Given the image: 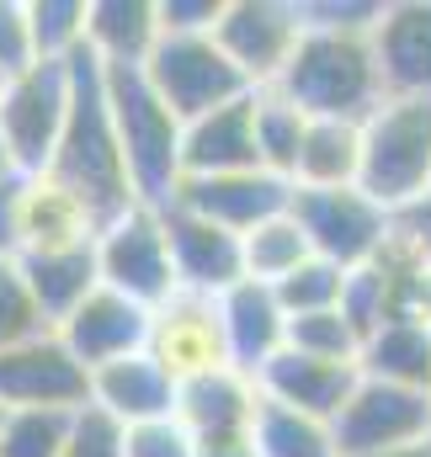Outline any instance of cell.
<instances>
[{"label": "cell", "mask_w": 431, "mask_h": 457, "mask_svg": "<svg viewBox=\"0 0 431 457\" xmlns=\"http://www.w3.org/2000/svg\"><path fill=\"white\" fill-rule=\"evenodd\" d=\"M256 410H261V388L240 367H218V372H203V378H192V383L176 388V420L192 436L250 431L256 426Z\"/></svg>", "instance_id": "44dd1931"}, {"label": "cell", "mask_w": 431, "mask_h": 457, "mask_svg": "<svg viewBox=\"0 0 431 457\" xmlns=\"http://www.w3.org/2000/svg\"><path fill=\"white\" fill-rule=\"evenodd\" d=\"M165 208H187L229 234H250L256 224L293 208V181L272 170H234V176H187Z\"/></svg>", "instance_id": "4fadbf2b"}, {"label": "cell", "mask_w": 431, "mask_h": 457, "mask_svg": "<svg viewBox=\"0 0 431 457\" xmlns=\"http://www.w3.org/2000/svg\"><path fill=\"white\" fill-rule=\"evenodd\" d=\"M288 351H304V356H320V361H351L357 367V330L346 325L341 309L330 314H304V320H288V336H283Z\"/></svg>", "instance_id": "836d02e7"}, {"label": "cell", "mask_w": 431, "mask_h": 457, "mask_svg": "<svg viewBox=\"0 0 431 457\" xmlns=\"http://www.w3.org/2000/svg\"><path fill=\"white\" fill-rule=\"evenodd\" d=\"M0 404L5 410H64L75 415L91 404V372L64 351V341L32 336V341L0 351Z\"/></svg>", "instance_id": "8fae6325"}, {"label": "cell", "mask_w": 431, "mask_h": 457, "mask_svg": "<svg viewBox=\"0 0 431 457\" xmlns=\"http://www.w3.org/2000/svg\"><path fill=\"white\" fill-rule=\"evenodd\" d=\"M0 91H5V75H0Z\"/></svg>", "instance_id": "f6af8a7d"}, {"label": "cell", "mask_w": 431, "mask_h": 457, "mask_svg": "<svg viewBox=\"0 0 431 457\" xmlns=\"http://www.w3.org/2000/svg\"><path fill=\"white\" fill-rule=\"evenodd\" d=\"M102 86H107V112L117 128V149H123L133 197L149 208H165L182 187V122L165 112V102L144 86L139 70L102 64Z\"/></svg>", "instance_id": "277c9868"}, {"label": "cell", "mask_w": 431, "mask_h": 457, "mask_svg": "<svg viewBox=\"0 0 431 457\" xmlns=\"http://www.w3.org/2000/svg\"><path fill=\"white\" fill-rule=\"evenodd\" d=\"M21 277L32 287V303L43 314V325L54 330L64 314H75L86 303V293H97V255L86 250H59V255H27Z\"/></svg>", "instance_id": "484cf974"}, {"label": "cell", "mask_w": 431, "mask_h": 457, "mask_svg": "<svg viewBox=\"0 0 431 457\" xmlns=\"http://www.w3.org/2000/svg\"><path fill=\"white\" fill-rule=\"evenodd\" d=\"M32 27H27V0H0V75H21L32 70Z\"/></svg>", "instance_id": "8d00e7d4"}, {"label": "cell", "mask_w": 431, "mask_h": 457, "mask_svg": "<svg viewBox=\"0 0 431 457\" xmlns=\"http://www.w3.org/2000/svg\"><path fill=\"white\" fill-rule=\"evenodd\" d=\"M299 228H304V239H309V250L330 261V266H341V271H357V266H368L378 250H384V239H389V224H394V213H384L362 187H335V192H293V208H288Z\"/></svg>", "instance_id": "9c48e42d"}, {"label": "cell", "mask_w": 431, "mask_h": 457, "mask_svg": "<svg viewBox=\"0 0 431 457\" xmlns=\"http://www.w3.org/2000/svg\"><path fill=\"white\" fill-rule=\"evenodd\" d=\"M149 314L155 309H144V303H133V298H123V293H112V287L97 282V293H86V303L75 314H64L54 325V336L64 341V351L86 372H97V367L139 356L149 345Z\"/></svg>", "instance_id": "5bb4252c"}, {"label": "cell", "mask_w": 431, "mask_h": 457, "mask_svg": "<svg viewBox=\"0 0 431 457\" xmlns=\"http://www.w3.org/2000/svg\"><path fill=\"white\" fill-rule=\"evenodd\" d=\"M70 436L64 410H11L0 426V457H59Z\"/></svg>", "instance_id": "1f68e13d"}, {"label": "cell", "mask_w": 431, "mask_h": 457, "mask_svg": "<svg viewBox=\"0 0 431 457\" xmlns=\"http://www.w3.org/2000/svg\"><path fill=\"white\" fill-rule=\"evenodd\" d=\"M165 219V245H171V266H176V287L182 293H208L218 298L224 287H234L240 271V234L208 224L187 208H160Z\"/></svg>", "instance_id": "ac0fdd59"}, {"label": "cell", "mask_w": 431, "mask_h": 457, "mask_svg": "<svg viewBox=\"0 0 431 457\" xmlns=\"http://www.w3.org/2000/svg\"><path fill=\"white\" fill-rule=\"evenodd\" d=\"M27 27L43 64H70L86 48V0H27Z\"/></svg>", "instance_id": "f546056e"}, {"label": "cell", "mask_w": 431, "mask_h": 457, "mask_svg": "<svg viewBox=\"0 0 431 457\" xmlns=\"http://www.w3.org/2000/svg\"><path fill=\"white\" fill-rule=\"evenodd\" d=\"M149 361L182 388L203 372L229 367L224 351V325H218V303L208 293H171L155 314H149Z\"/></svg>", "instance_id": "7c38bea8"}, {"label": "cell", "mask_w": 431, "mask_h": 457, "mask_svg": "<svg viewBox=\"0 0 431 457\" xmlns=\"http://www.w3.org/2000/svg\"><path fill=\"white\" fill-rule=\"evenodd\" d=\"M70 75H75V86H70V117H64V133H59V149H54L48 176L64 181L97 213V224H112L139 197L128 187V165H123L117 128H112V112H107L102 64L91 59V48H80L70 59Z\"/></svg>", "instance_id": "6da1fadb"}, {"label": "cell", "mask_w": 431, "mask_h": 457, "mask_svg": "<svg viewBox=\"0 0 431 457\" xmlns=\"http://www.w3.org/2000/svg\"><path fill=\"white\" fill-rule=\"evenodd\" d=\"M70 86H75L70 64H43V59L5 80L0 144H5L16 176H43L54 165V149H59V133L70 117Z\"/></svg>", "instance_id": "8992f818"}, {"label": "cell", "mask_w": 431, "mask_h": 457, "mask_svg": "<svg viewBox=\"0 0 431 457\" xmlns=\"http://www.w3.org/2000/svg\"><path fill=\"white\" fill-rule=\"evenodd\" d=\"M234 170H261V160H256V102L250 96L182 128V181L187 176H234Z\"/></svg>", "instance_id": "ffe728a7"}, {"label": "cell", "mask_w": 431, "mask_h": 457, "mask_svg": "<svg viewBox=\"0 0 431 457\" xmlns=\"http://www.w3.org/2000/svg\"><path fill=\"white\" fill-rule=\"evenodd\" d=\"M97 213L48 170L21 176V203H16V261L27 255H59V250H86L97 245Z\"/></svg>", "instance_id": "9a60e30c"}, {"label": "cell", "mask_w": 431, "mask_h": 457, "mask_svg": "<svg viewBox=\"0 0 431 457\" xmlns=\"http://www.w3.org/2000/svg\"><path fill=\"white\" fill-rule=\"evenodd\" d=\"M5 415H11V410H5V404H0V426H5Z\"/></svg>", "instance_id": "ee69618b"}, {"label": "cell", "mask_w": 431, "mask_h": 457, "mask_svg": "<svg viewBox=\"0 0 431 457\" xmlns=\"http://www.w3.org/2000/svg\"><path fill=\"white\" fill-rule=\"evenodd\" d=\"M309 255L315 250H309V239H304L293 213H277V219L256 224L250 234H240V271H245V282H261V287H277Z\"/></svg>", "instance_id": "4316f807"}, {"label": "cell", "mask_w": 431, "mask_h": 457, "mask_svg": "<svg viewBox=\"0 0 431 457\" xmlns=\"http://www.w3.org/2000/svg\"><path fill=\"white\" fill-rule=\"evenodd\" d=\"M91 404L112 415L117 426L160 420V415H176V383L149 361V351H139V356H123L91 372Z\"/></svg>", "instance_id": "7402d4cb"}, {"label": "cell", "mask_w": 431, "mask_h": 457, "mask_svg": "<svg viewBox=\"0 0 431 457\" xmlns=\"http://www.w3.org/2000/svg\"><path fill=\"white\" fill-rule=\"evenodd\" d=\"M16 203H21V176H0V255H16Z\"/></svg>", "instance_id": "ab89813d"}, {"label": "cell", "mask_w": 431, "mask_h": 457, "mask_svg": "<svg viewBox=\"0 0 431 457\" xmlns=\"http://www.w3.org/2000/svg\"><path fill=\"white\" fill-rule=\"evenodd\" d=\"M368 37H373L384 96H431V0L378 5Z\"/></svg>", "instance_id": "2e32d148"}, {"label": "cell", "mask_w": 431, "mask_h": 457, "mask_svg": "<svg viewBox=\"0 0 431 457\" xmlns=\"http://www.w3.org/2000/svg\"><path fill=\"white\" fill-rule=\"evenodd\" d=\"M59 457H123V426L102 415L97 404H80L70 415V436H64Z\"/></svg>", "instance_id": "e575fe53"}, {"label": "cell", "mask_w": 431, "mask_h": 457, "mask_svg": "<svg viewBox=\"0 0 431 457\" xmlns=\"http://www.w3.org/2000/svg\"><path fill=\"white\" fill-rule=\"evenodd\" d=\"M256 431V426H250ZM250 431H229V436H192V457H256Z\"/></svg>", "instance_id": "60d3db41"}, {"label": "cell", "mask_w": 431, "mask_h": 457, "mask_svg": "<svg viewBox=\"0 0 431 457\" xmlns=\"http://www.w3.org/2000/svg\"><path fill=\"white\" fill-rule=\"evenodd\" d=\"M224 0H155L160 32H214Z\"/></svg>", "instance_id": "74e56055"}, {"label": "cell", "mask_w": 431, "mask_h": 457, "mask_svg": "<svg viewBox=\"0 0 431 457\" xmlns=\"http://www.w3.org/2000/svg\"><path fill=\"white\" fill-rule=\"evenodd\" d=\"M139 75L182 128L229 107V102H240V96H250L240 70L218 54L214 32H160V43L139 64Z\"/></svg>", "instance_id": "5b68a950"}, {"label": "cell", "mask_w": 431, "mask_h": 457, "mask_svg": "<svg viewBox=\"0 0 431 457\" xmlns=\"http://www.w3.org/2000/svg\"><path fill=\"white\" fill-rule=\"evenodd\" d=\"M91 255H97V282L144 303V309H160L171 293H182L176 266H171V245H165V219L149 203H133L128 213L102 224Z\"/></svg>", "instance_id": "52a82bcc"}, {"label": "cell", "mask_w": 431, "mask_h": 457, "mask_svg": "<svg viewBox=\"0 0 431 457\" xmlns=\"http://www.w3.org/2000/svg\"><path fill=\"white\" fill-rule=\"evenodd\" d=\"M0 176H11V154H5V144H0Z\"/></svg>", "instance_id": "7bdbcfd3"}, {"label": "cell", "mask_w": 431, "mask_h": 457, "mask_svg": "<svg viewBox=\"0 0 431 457\" xmlns=\"http://www.w3.org/2000/svg\"><path fill=\"white\" fill-rule=\"evenodd\" d=\"M250 436H256V457H335L330 420L283 410V404H266V399L256 410V431Z\"/></svg>", "instance_id": "f1b7e54d"}, {"label": "cell", "mask_w": 431, "mask_h": 457, "mask_svg": "<svg viewBox=\"0 0 431 457\" xmlns=\"http://www.w3.org/2000/svg\"><path fill=\"white\" fill-rule=\"evenodd\" d=\"M357 372L368 383L431 394V325L427 320H410V314L378 325L368 341L357 345Z\"/></svg>", "instance_id": "cb8c5ba5"}, {"label": "cell", "mask_w": 431, "mask_h": 457, "mask_svg": "<svg viewBox=\"0 0 431 457\" xmlns=\"http://www.w3.org/2000/svg\"><path fill=\"white\" fill-rule=\"evenodd\" d=\"M378 457H431V436L410 442V447H394V453H378Z\"/></svg>", "instance_id": "b9f144b4"}, {"label": "cell", "mask_w": 431, "mask_h": 457, "mask_svg": "<svg viewBox=\"0 0 431 457\" xmlns=\"http://www.w3.org/2000/svg\"><path fill=\"white\" fill-rule=\"evenodd\" d=\"M357 187L384 213H405L431 197V96H384L362 117Z\"/></svg>", "instance_id": "3957f363"}, {"label": "cell", "mask_w": 431, "mask_h": 457, "mask_svg": "<svg viewBox=\"0 0 431 457\" xmlns=\"http://www.w3.org/2000/svg\"><path fill=\"white\" fill-rule=\"evenodd\" d=\"M357 367L351 361H320V356H304V351H277L261 372H256V388L266 404H283V410H299V415H315V420H335V410L351 399L357 388Z\"/></svg>", "instance_id": "e0dca14e"}, {"label": "cell", "mask_w": 431, "mask_h": 457, "mask_svg": "<svg viewBox=\"0 0 431 457\" xmlns=\"http://www.w3.org/2000/svg\"><path fill=\"white\" fill-rule=\"evenodd\" d=\"M362 176V122H325L309 117L299 160H293V192H335L357 187Z\"/></svg>", "instance_id": "d4e9b609"}, {"label": "cell", "mask_w": 431, "mask_h": 457, "mask_svg": "<svg viewBox=\"0 0 431 457\" xmlns=\"http://www.w3.org/2000/svg\"><path fill=\"white\" fill-rule=\"evenodd\" d=\"M160 43L155 0H86V48L107 70H139Z\"/></svg>", "instance_id": "603a6c76"}, {"label": "cell", "mask_w": 431, "mask_h": 457, "mask_svg": "<svg viewBox=\"0 0 431 457\" xmlns=\"http://www.w3.org/2000/svg\"><path fill=\"white\" fill-rule=\"evenodd\" d=\"M341 293H346V271L330 266V261H320V255H309L299 271H288V277L272 287V298H277V309H283L288 320L341 309Z\"/></svg>", "instance_id": "4dcf8cb0"}, {"label": "cell", "mask_w": 431, "mask_h": 457, "mask_svg": "<svg viewBox=\"0 0 431 457\" xmlns=\"http://www.w3.org/2000/svg\"><path fill=\"white\" fill-rule=\"evenodd\" d=\"M123 457H192V431L176 415L123 426Z\"/></svg>", "instance_id": "d590c367"}, {"label": "cell", "mask_w": 431, "mask_h": 457, "mask_svg": "<svg viewBox=\"0 0 431 457\" xmlns=\"http://www.w3.org/2000/svg\"><path fill=\"white\" fill-rule=\"evenodd\" d=\"M304 37L299 0H224L214 21L218 54L240 70L250 91H272Z\"/></svg>", "instance_id": "ba28073f"}, {"label": "cell", "mask_w": 431, "mask_h": 457, "mask_svg": "<svg viewBox=\"0 0 431 457\" xmlns=\"http://www.w3.org/2000/svg\"><path fill=\"white\" fill-rule=\"evenodd\" d=\"M250 102H256V160H261V170L293 181V160H299L309 117L299 112L283 91H250Z\"/></svg>", "instance_id": "83f0119b"}, {"label": "cell", "mask_w": 431, "mask_h": 457, "mask_svg": "<svg viewBox=\"0 0 431 457\" xmlns=\"http://www.w3.org/2000/svg\"><path fill=\"white\" fill-rule=\"evenodd\" d=\"M32 336H48L38 303H32V287L21 277V261L16 255H0V351L32 341Z\"/></svg>", "instance_id": "d6a6232c"}, {"label": "cell", "mask_w": 431, "mask_h": 457, "mask_svg": "<svg viewBox=\"0 0 431 457\" xmlns=\"http://www.w3.org/2000/svg\"><path fill=\"white\" fill-rule=\"evenodd\" d=\"M218 303V325H224V351H229V367L240 372H261L277 351H283V336H288V314L277 309L272 287L261 282H234L214 298Z\"/></svg>", "instance_id": "d6986e66"}, {"label": "cell", "mask_w": 431, "mask_h": 457, "mask_svg": "<svg viewBox=\"0 0 431 457\" xmlns=\"http://www.w3.org/2000/svg\"><path fill=\"white\" fill-rule=\"evenodd\" d=\"M330 436H335V457H378L394 447H410V442L431 436V394L357 378L351 399L330 420Z\"/></svg>", "instance_id": "30bf717a"}, {"label": "cell", "mask_w": 431, "mask_h": 457, "mask_svg": "<svg viewBox=\"0 0 431 457\" xmlns=\"http://www.w3.org/2000/svg\"><path fill=\"white\" fill-rule=\"evenodd\" d=\"M394 224L405 228V239L416 245L421 266L431 271V197H427V203H416V208H405V213H394Z\"/></svg>", "instance_id": "f35d334b"}, {"label": "cell", "mask_w": 431, "mask_h": 457, "mask_svg": "<svg viewBox=\"0 0 431 457\" xmlns=\"http://www.w3.org/2000/svg\"><path fill=\"white\" fill-rule=\"evenodd\" d=\"M368 32L373 27H304L299 48L272 91H283L304 117L362 122L384 102V80H378Z\"/></svg>", "instance_id": "7a4b0ae2"}]
</instances>
